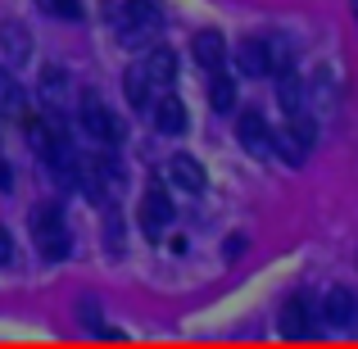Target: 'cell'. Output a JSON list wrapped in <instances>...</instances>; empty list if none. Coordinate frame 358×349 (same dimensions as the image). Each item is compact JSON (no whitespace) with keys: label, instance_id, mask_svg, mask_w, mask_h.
Here are the masks:
<instances>
[{"label":"cell","instance_id":"obj_9","mask_svg":"<svg viewBox=\"0 0 358 349\" xmlns=\"http://www.w3.org/2000/svg\"><path fill=\"white\" fill-rule=\"evenodd\" d=\"M168 218H173L168 191H164V186H150V191L141 195V232H145V236H164Z\"/></svg>","mask_w":358,"mask_h":349},{"label":"cell","instance_id":"obj_7","mask_svg":"<svg viewBox=\"0 0 358 349\" xmlns=\"http://www.w3.org/2000/svg\"><path fill=\"white\" fill-rule=\"evenodd\" d=\"M0 59H5L9 69H18V64L32 59V32H27L23 23H14V18L0 23Z\"/></svg>","mask_w":358,"mask_h":349},{"label":"cell","instance_id":"obj_19","mask_svg":"<svg viewBox=\"0 0 358 349\" xmlns=\"http://www.w3.org/2000/svg\"><path fill=\"white\" fill-rule=\"evenodd\" d=\"M0 114L23 118V91H18V82L9 78V69H0Z\"/></svg>","mask_w":358,"mask_h":349},{"label":"cell","instance_id":"obj_22","mask_svg":"<svg viewBox=\"0 0 358 349\" xmlns=\"http://www.w3.org/2000/svg\"><path fill=\"white\" fill-rule=\"evenodd\" d=\"M9 182H14V177H9V168H5V164H0V191H5V186H9Z\"/></svg>","mask_w":358,"mask_h":349},{"label":"cell","instance_id":"obj_11","mask_svg":"<svg viewBox=\"0 0 358 349\" xmlns=\"http://www.w3.org/2000/svg\"><path fill=\"white\" fill-rule=\"evenodd\" d=\"M168 177H173L177 191H186V195H200V191H204V182H209L195 155H173V159H168Z\"/></svg>","mask_w":358,"mask_h":349},{"label":"cell","instance_id":"obj_13","mask_svg":"<svg viewBox=\"0 0 358 349\" xmlns=\"http://www.w3.org/2000/svg\"><path fill=\"white\" fill-rule=\"evenodd\" d=\"M236 64H241V73H250V78H263V73H272V45L268 41H241V50H236Z\"/></svg>","mask_w":358,"mask_h":349},{"label":"cell","instance_id":"obj_4","mask_svg":"<svg viewBox=\"0 0 358 349\" xmlns=\"http://www.w3.org/2000/svg\"><path fill=\"white\" fill-rule=\"evenodd\" d=\"M313 141H317V122L308 109H295V114H286V131H281V141H277V150H286L281 159H290V164H304V155L313 150Z\"/></svg>","mask_w":358,"mask_h":349},{"label":"cell","instance_id":"obj_10","mask_svg":"<svg viewBox=\"0 0 358 349\" xmlns=\"http://www.w3.org/2000/svg\"><path fill=\"white\" fill-rule=\"evenodd\" d=\"M36 96H41L45 109H55V114H64L69 109V73L64 69H41V82H36Z\"/></svg>","mask_w":358,"mask_h":349},{"label":"cell","instance_id":"obj_2","mask_svg":"<svg viewBox=\"0 0 358 349\" xmlns=\"http://www.w3.org/2000/svg\"><path fill=\"white\" fill-rule=\"evenodd\" d=\"M114 23H118V36L127 45H141L159 32L164 18H159V9L150 0H122V9H114Z\"/></svg>","mask_w":358,"mask_h":349},{"label":"cell","instance_id":"obj_6","mask_svg":"<svg viewBox=\"0 0 358 349\" xmlns=\"http://www.w3.org/2000/svg\"><path fill=\"white\" fill-rule=\"evenodd\" d=\"M236 141L250 150V155H259V159H268L272 150H277V136L268 131V118L254 114V109H250V114H241V122H236Z\"/></svg>","mask_w":358,"mask_h":349},{"label":"cell","instance_id":"obj_18","mask_svg":"<svg viewBox=\"0 0 358 349\" xmlns=\"http://www.w3.org/2000/svg\"><path fill=\"white\" fill-rule=\"evenodd\" d=\"M277 100L286 114H295V109H304V87H299L295 73H277Z\"/></svg>","mask_w":358,"mask_h":349},{"label":"cell","instance_id":"obj_15","mask_svg":"<svg viewBox=\"0 0 358 349\" xmlns=\"http://www.w3.org/2000/svg\"><path fill=\"white\" fill-rule=\"evenodd\" d=\"M122 96H127L131 109H150V105H155V87H150V78H145V69H141V64L122 73Z\"/></svg>","mask_w":358,"mask_h":349},{"label":"cell","instance_id":"obj_1","mask_svg":"<svg viewBox=\"0 0 358 349\" xmlns=\"http://www.w3.org/2000/svg\"><path fill=\"white\" fill-rule=\"evenodd\" d=\"M32 241L45 263H64L73 254V236H69V222H64L59 204H41L32 213Z\"/></svg>","mask_w":358,"mask_h":349},{"label":"cell","instance_id":"obj_12","mask_svg":"<svg viewBox=\"0 0 358 349\" xmlns=\"http://www.w3.org/2000/svg\"><path fill=\"white\" fill-rule=\"evenodd\" d=\"M145 78H150V87H173L177 82V55L168 50V45H155V50L145 55Z\"/></svg>","mask_w":358,"mask_h":349},{"label":"cell","instance_id":"obj_3","mask_svg":"<svg viewBox=\"0 0 358 349\" xmlns=\"http://www.w3.org/2000/svg\"><path fill=\"white\" fill-rule=\"evenodd\" d=\"M78 118H82V131H87V136H96L100 145H118V141H122V122L114 118V109H109L96 91H87V96H82Z\"/></svg>","mask_w":358,"mask_h":349},{"label":"cell","instance_id":"obj_5","mask_svg":"<svg viewBox=\"0 0 358 349\" xmlns=\"http://www.w3.org/2000/svg\"><path fill=\"white\" fill-rule=\"evenodd\" d=\"M277 327H281L286 341H308V336H317V308H313V299H304V295L286 299V304H281Z\"/></svg>","mask_w":358,"mask_h":349},{"label":"cell","instance_id":"obj_14","mask_svg":"<svg viewBox=\"0 0 358 349\" xmlns=\"http://www.w3.org/2000/svg\"><path fill=\"white\" fill-rule=\"evenodd\" d=\"M155 127L164 131V136H182L186 131V105L177 96H164L155 105Z\"/></svg>","mask_w":358,"mask_h":349},{"label":"cell","instance_id":"obj_20","mask_svg":"<svg viewBox=\"0 0 358 349\" xmlns=\"http://www.w3.org/2000/svg\"><path fill=\"white\" fill-rule=\"evenodd\" d=\"M41 9H45V14H55V18H69V23H78V18H82V0H41Z\"/></svg>","mask_w":358,"mask_h":349},{"label":"cell","instance_id":"obj_17","mask_svg":"<svg viewBox=\"0 0 358 349\" xmlns=\"http://www.w3.org/2000/svg\"><path fill=\"white\" fill-rule=\"evenodd\" d=\"M209 105L218 109V114L236 109V82H231L227 73H213V82H209Z\"/></svg>","mask_w":358,"mask_h":349},{"label":"cell","instance_id":"obj_8","mask_svg":"<svg viewBox=\"0 0 358 349\" xmlns=\"http://www.w3.org/2000/svg\"><path fill=\"white\" fill-rule=\"evenodd\" d=\"M317 318H322L327 327H336V332H350V327H358V299L345 286H336L331 295L322 299V313Z\"/></svg>","mask_w":358,"mask_h":349},{"label":"cell","instance_id":"obj_16","mask_svg":"<svg viewBox=\"0 0 358 349\" xmlns=\"http://www.w3.org/2000/svg\"><path fill=\"white\" fill-rule=\"evenodd\" d=\"M191 45H195V59H200L204 69H209V73H222V64H227V41H222L218 32H200Z\"/></svg>","mask_w":358,"mask_h":349},{"label":"cell","instance_id":"obj_21","mask_svg":"<svg viewBox=\"0 0 358 349\" xmlns=\"http://www.w3.org/2000/svg\"><path fill=\"white\" fill-rule=\"evenodd\" d=\"M14 263V241H9V232L0 227V268H9Z\"/></svg>","mask_w":358,"mask_h":349}]
</instances>
